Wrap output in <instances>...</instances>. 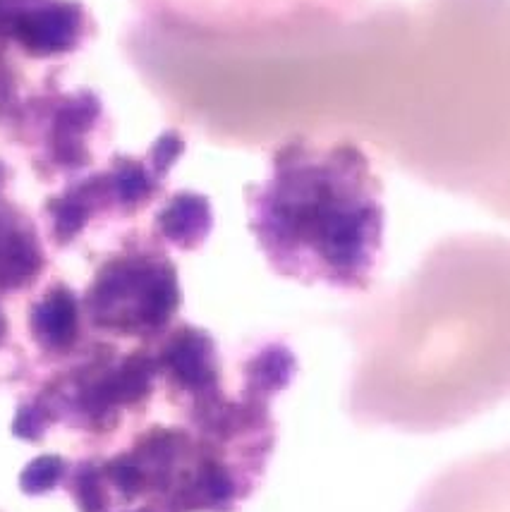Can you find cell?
<instances>
[{
    "instance_id": "1",
    "label": "cell",
    "mask_w": 510,
    "mask_h": 512,
    "mask_svg": "<svg viewBox=\"0 0 510 512\" xmlns=\"http://www.w3.org/2000/svg\"><path fill=\"white\" fill-rule=\"evenodd\" d=\"M297 371L278 335L223 345L185 319L142 343L89 340L17 388L12 434L39 450L20 489L77 512H240Z\"/></svg>"
},
{
    "instance_id": "2",
    "label": "cell",
    "mask_w": 510,
    "mask_h": 512,
    "mask_svg": "<svg viewBox=\"0 0 510 512\" xmlns=\"http://www.w3.org/2000/svg\"><path fill=\"white\" fill-rule=\"evenodd\" d=\"M441 338L360 352L345 412L360 426L439 434L510 400V240L441 252Z\"/></svg>"
},
{
    "instance_id": "3",
    "label": "cell",
    "mask_w": 510,
    "mask_h": 512,
    "mask_svg": "<svg viewBox=\"0 0 510 512\" xmlns=\"http://www.w3.org/2000/svg\"><path fill=\"white\" fill-rule=\"evenodd\" d=\"M247 225L276 276L362 295L386 249L384 180L357 139L295 134L276 144L269 175L245 190Z\"/></svg>"
},
{
    "instance_id": "4",
    "label": "cell",
    "mask_w": 510,
    "mask_h": 512,
    "mask_svg": "<svg viewBox=\"0 0 510 512\" xmlns=\"http://www.w3.org/2000/svg\"><path fill=\"white\" fill-rule=\"evenodd\" d=\"M190 20L242 36L348 24L367 17L381 0H161Z\"/></svg>"
},
{
    "instance_id": "5",
    "label": "cell",
    "mask_w": 510,
    "mask_h": 512,
    "mask_svg": "<svg viewBox=\"0 0 510 512\" xmlns=\"http://www.w3.org/2000/svg\"><path fill=\"white\" fill-rule=\"evenodd\" d=\"M408 512H510V446L453 462L422 486Z\"/></svg>"
}]
</instances>
